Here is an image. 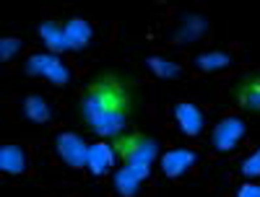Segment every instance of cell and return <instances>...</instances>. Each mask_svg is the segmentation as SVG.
<instances>
[{"label": "cell", "mask_w": 260, "mask_h": 197, "mask_svg": "<svg viewBox=\"0 0 260 197\" xmlns=\"http://www.w3.org/2000/svg\"><path fill=\"white\" fill-rule=\"evenodd\" d=\"M141 83L125 68L96 70L78 96V120L99 140H115L127 133L130 120L141 112Z\"/></svg>", "instance_id": "obj_1"}, {"label": "cell", "mask_w": 260, "mask_h": 197, "mask_svg": "<svg viewBox=\"0 0 260 197\" xmlns=\"http://www.w3.org/2000/svg\"><path fill=\"white\" fill-rule=\"evenodd\" d=\"M115 153L122 164H136V166H148L154 169V164L161 159V143L141 130H127V133L117 135L112 140Z\"/></svg>", "instance_id": "obj_2"}, {"label": "cell", "mask_w": 260, "mask_h": 197, "mask_svg": "<svg viewBox=\"0 0 260 197\" xmlns=\"http://www.w3.org/2000/svg\"><path fill=\"white\" fill-rule=\"evenodd\" d=\"M21 73L26 78H39L55 89H65L73 81V68L65 62L62 55H52V52H31L21 62Z\"/></svg>", "instance_id": "obj_3"}, {"label": "cell", "mask_w": 260, "mask_h": 197, "mask_svg": "<svg viewBox=\"0 0 260 197\" xmlns=\"http://www.w3.org/2000/svg\"><path fill=\"white\" fill-rule=\"evenodd\" d=\"M247 140V122L240 114H224L219 117L208 133V148L219 156H229Z\"/></svg>", "instance_id": "obj_4"}, {"label": "cell", "mask_w": 260, "mask_h": 197, "mask_svg": "<svg viewBox=\"0 0 260 197\" xmlns=\"http://www.w3.org/2000/svg\"><path fill=\"white\" fill-rule=\"evenodd\" d=\"M211 31V21L201 11H180L175 16V24L167 31V42L177 47H192L203 42Z\"/></svg>", "instance_id": "obj_5"}, {"label": "cell", "mask_w": 260, "mask_h": 197, "mask_svg": "<svg viewBox=\"0 0 260 197\" xmlns=\"http://www.w3.org/2000/svg\"><path fill=\"white\" fill-rule=\"evenodd\" d=\"M226 99L240 112L260 114V68H250L240 75H234L229 83Z\"/></svg>", "instance_id": "obj_6"}, {"label": "cell", "mask_w": 260, "mask_h": 197, "mask_svg": "<svg viewBox=\"0 0 260 197\" xmlns=\"http://www.w3.org/2000/svg\"><path fill=\"white\" fill-rule=\"evenodd\" d=\"M89 148L91 143H86L83 135L73 133V130H60L52 135V150L60 159L62 166H68L73 171H86V161H89Z\"/></svg>", "instance_id": "obj_7"}, {"label": "cell", "mask_w": 260, "mask_h": 197, "mask_svg": "<svg viewBox=\"0 0 260 197\" xmlns=\"http://www.w3.org/2000/svg\"><path fill=\"white\" fill-rule=\"evenodd\" d=\"M201 164V153L190 148V145H177V148H167L161 150V159H159V171L161 177L169 182H177Z\"/></svg>", "instance_id": "obj_8"}, {"label": "cell", "mask_w": 260, "mask_h": 197, "mask_svg": "<svg viewBox=\"0 0 260 197\" xmlns=\"http://www.w3.org/2000/svg\"><path fill=\"white\" fill-rule=\"evenodd\" d=\"M151 177L148 166H136V164H120L110 174V187L117 197H141L143 184Z\"/></svg>", "instance_id": "obj_9"}, {"label": "cell", "mask_w": 260, "mask_h": 197, "mask_svg": "<svg viewBox=\"0 0 260 197\" xmlns=\"http://www.w3.org/2000/svg\"><path fill=\"white\" fill-rule=\"evenodd\" d=\"M169 114H172V122L177 125L180 135H185L187 140H195L206 133V109L198 106L195 101H175Z\"/></svg>", "instance_id": "obj_10"}, {"label": "cell", "mask_w": 260, "mask_h": 197, "mask_svg": "<svg viewBox=\"0 0 260 197\" xmlns=\"http://www.w3.org/2000/svg\"><path fill=\"white\" fill-rule=\"evenodd\" d=\"M65 50L68 52H86L94 45V26L83 16H71L62 21Z\"/></svg>", "instance_id": "obj_11"}, {"label": "cell", "mask_w": 260, "mask_h": 197, "mask_svg": "<svg viewBox=\"0 0 260 197\" xmlns=\"http://www.w3.org/2000/svg\"><path fill=\"white\" fill-rule=\"evenodd\" d=\"M115 161H117V153L112 140H96L89 148V161H86V171L91 177H110L115 171Z\"/></svg>", "instance_id": "obj_12"}, {"label": "cell", "mask_w": 260, "mask_h": 197, "mask_svg": "<svg viewBox=\"0 0 260 197\" xmlns=\"http://www.w3.org/2000/svg\"><path fill=\"white\" fill-rule=\"evenodd\" d=\"M0 174H6V177H26L29 150L18 143H3L0 145Z\"/></svg>", "instance_id": "obj_13"}, {"label": "cell", "mask_w": 260, "mask_h": 197, "mask_svg": "<svg viewBox=\"0 0 260 197\" xmlns=\"http://www.w3.org/2000/svg\"><path fill=\"white\" fill-rule=\"evenodd\" d=\"M234 55L229 50H206V52H195L190 57V65H192V70H198V73H221V70H229L232 65H234Z\"/></svg>", "instance_id": "obj_14"}, {"label": "cell", "mask_w": 260, "mask_h": 197, "mask_svg": "<svg viewBox=\"0 0 260 197\" xmlns=\"http://www.w3.org/2000/svg\"><path fill=\"white\" fill-rule=\"evenodd\" d=\"M21 117L31 125H47L55 120V106L50 104V99L39 94H26L21 99Z\"/></svg>", "instance_id": "obj_15"}, {"label": "cell", "mask_w": 260, "mask_h": 197, "mask_svg": "<svg viewBox=\"0 0 260 197\" xmlns=\"http://www.w3.org/2000/svg\"><path fill=\"white\" fill-rule=\"evenodd\" d=\"M37 36L42 42L45 52H52V55H65V34H62V21L57 18H45L37 24Z\"/></svg>", "instance_id": "obj_16"}, {"label": "cell", "mask_w": 260, "mask_h": 197, "mask_svg": "<svg viewBox=\"0 0 260 197\" xmlns=\"http://www.w3.org/2000/svg\"><path fill=\"white\" fill-rule=\"evenodd\" d=\"M143 68H146L151 75H154L156 81H182V75H185L182 65H177L175 60L159 57V55L143 57Z\"/></svg>", "instance_id": "obj_17"}, {"label": "cell", "mask_w": 260, "mask_h": 197, "mask_svg": "<svg viewBox=\"0 0 260 197\" xmlns=\"http://www.w3.org/2000/svg\"><path fill=\"white\" fill-rule=\"evenodd\" d=\"M237 171H240V177L245 182H260V145L255 150H250L247 156L240 161Z\"/></svg>", "instance_id": "obj_18"}, {"label": "cell", "mask_w": 260, "mask_h": 197, "mask_svg": "<svg viewBox=\"0 0 260 197\" xmlns=\"http://www.w3.org/2000/svg\"><path fill=\"white\" fill-rule=\"evenodd\" d=\"M21 52H24V39H18V36L0 39V62H13Z\"/></svg>", "instance_id": "obj_19"}, {"label": "cell", "mask_w": 260, "mask_h": 197, "mask_svg": "<svg viewBox=\"0 0 260 197\" xmlns=\"http://www.w3.org/2000/svg\"><path fill=\"white\" fill-rule=\"evenodd\" d=\"M232 197H260V182H242V184H237Z\"/></svg>", "instance_id": "obj_20"}]
</instances>
